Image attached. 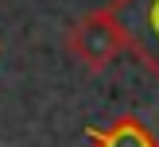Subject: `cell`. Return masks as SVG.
I'll list each match as a JSON object with an SVG mask.
<instances>
[{
	"label": "cell",
	"mask_w": 159,
	"mask_h": 147,
	"mask_svg": "<svg viewBox=\"0 0 159 147\" xmlns=\"http://www.w3.org/2000/svg\"><path fill=\"white\" fill-rule=\"evenodd\" d=\"M66 46H70V54L78 58V66H85V70H93V74H97V70L113 66V62L120 58L124 39H120V31H116L109 8H97V12L82 15V19L70 27Z\"/></svg>",
	"instance_id": "obj_2"
},
{
	"label": "cell",
	"mask_w": 159,
	"mask_h": 147,
	"mask_svg": "<svg viewBox=\"0 0 159 147\" xmlns=\"http://www.w3.org/2000/svg\"><path fill=\"white\" fill-rule=\"evenodd\" d=\"M85 139L89 147H159V136L132 112L109 120L105 128H85Z\"/></svg>",
	"instance_id": "obj_3"
},
{
	"label": "cell",
	"mask_w": 159,
	"mask_h": 147,
	"mask_svg": "<svg viewBox=\"0 0 159 147\" xmlns=\"http://www.w3.org/2000/svg\"><path fill=\"white\" fill-rule=\"evenodd\" d=\"M105 8L124 39V50H132L159 81V0H109Z\"/></svg>",
	"instance_id": "obj_1"
}]
</instances>
